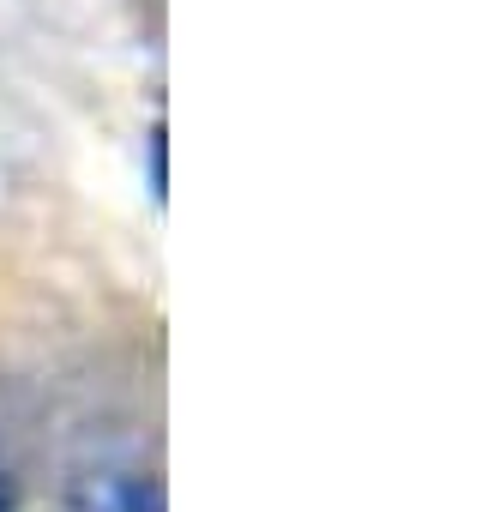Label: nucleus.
<instances>
[{
    "mask_svg": "<svg viewBox=\"0 0 494 512\" xmlns=\"http://www.w3.org/2000/svg\"><path fill=\"white\" fill-rule=\"evenodd\" d=\"M121 506L127 512H163V494H157V482H127L121 488Z\"/></svg>",
    "mask_w": 494,
    "mask_h": 512,
    "instance_id": "nucleus-1",
    "label": "nucleus"
}]
</instances>
